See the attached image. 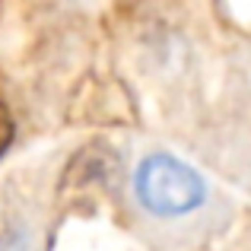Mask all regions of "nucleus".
Returning <instances> with one entry per match:
<instances>
[{
	"label": "nucleus",
	"mask_w": 251,
	"mask_h": 251,
	"mask_svg": "<svg viewBox=\"0 0 251 251\" xmlns=\"http://www.w3.org/2000/svg\"><path fill=\"white\" fill-rule=\"evenodd\" d=\"M137 197L159 216H181L201 203L203 181L191 166L156 153L137 169Z\"/></svg>",
	"instance_id": "1"
},
{
	"label": "nucleus",
	"mask_w": 251,
	"mask_h": 251,
	"mask_svg": "<svg viewBox=\"0 0 251 251\" xmlns=\"http://www.w3.org/2000/svg\"><path fill=\"white\" fill-rule=\"evenodd\" d=\"M10 140H13V118H10V111L0 105V153L10 147Z\"/></svg>",
	"instance_id": "2"
}]
</instances>
